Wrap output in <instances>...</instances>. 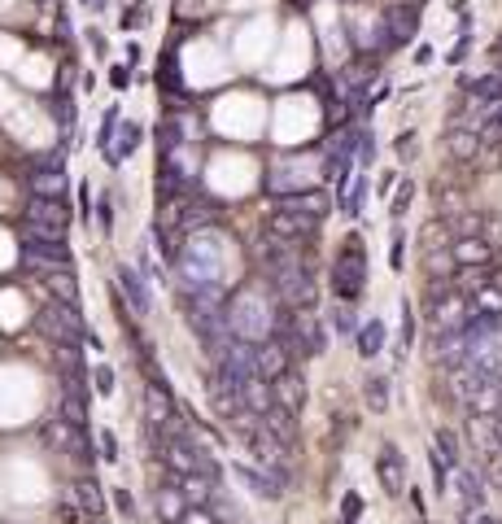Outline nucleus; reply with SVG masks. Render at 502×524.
I'll return each mask as SVG.
<instances>
[{
    "label": "nucleus",
    "instance_id": "obj_1",
    "mask_svg": "<svg viewBox=\"0 0 502 524\" xmlns=\"http://www.w3.org/2000/svg\"><path fill=\"white\" fill-rule=\"evenodd\" d=\"M227 311V332L236 337V341H267V337H275V328H280V319H284V306H280V298L271 293L267 298V289H241L236 298H232V306H223Z\"/></svg>",
    "mask_w": 502,
    "mask_h": 524
},
{
    "label": "nucleus",
    "instance_id": "obj_2",
    "mask_svg": "<svg viewBox=\"0 0 502 524\" xmlns=\"http://www.w3.org/2000/svg\"><path fill=\"white\" fill-rule=\"evenodd\" d=\"M363 284H367V250H363V236L354 232L341 241L337 262H332V293H337V302L350 306V302H358Z\"/></svg>",
    "mask_w": 502,
    "mask_h": 524
},
{
    "label": "nucleus",
    "instance_id": "obj_3",
    "mask_svg": "<svg viewBox=\"0 0 502 524\" xmlns=\"http://www.w3.org/2000/svg\"><path fill=\"white\" fill-rule=\"evenodd\" d=\"M66 223L70 210L52 197H31L27 206V241H44V245H61L66 241Z\"/></svg>",
    "mask_w": 502,
    "mask_h": 524
},
{
    "label": "nucleus",
    "instance_id": "obj_4",
    "mask_svg": "<svg viewBox=\"0 0 502 524\" xmlns=\"http://www.w3.org/2000/svg\"><path fill=\"white\" fill-rule=\"evenodd\" d=\"M40 332L52 337L57 345H79V337H84V319L79 311H70V306H61V302H52L40 311Z\"/></svg>",
    "mask_w": 502,
    "mask_h": 524
},
{
    "label": "nucleus",
    "instance_id": "obj_5",
    "mask_svg": "<svg viewBox=\"0 0 502 524\" xmlns=\"http://www.w3.org/2000/svg\"><path fill=\"white\" fill-rule=\"evenodd\" d=\"M315 218H306V214H298V210H289V206H275L267 210V236H275V241H306V236H315Z\"/></svg>",
    "mask_w": 502,
    "mask_h": 524
},
{
    "label": "nucleus",
    "instance_id": "obj_6",
    "mask_svg": "<svg viewBox=\"0 0 502 524\" xmlns=\"http://www.w3.org/2000/svg\"><path fill=\"white\" fill-rule=\"evenodd\" d=\"M253 367H258V376L271 385V380H280L284 371H293V354H289V345H284L280 337H267V341L253 345Z\"/></svg>",
    "mask_w": 502,
    "mask_h": 524
},
{
    "label": "nucleus",
    "instance_id": "obj_7",
    "mask_svg": "<svg viewBox=\"0 0 502 524\" xmlns=\"http://www.w3.org/2000/svg\"><path fill=\"white\" fill-rule=\"evenodd\" d=\"M118 293H123V302H127V311L131 314H149L153 311V293H149V280H145V271H136V266H118Z\"/></svg>",
    "mask_w": 502,
    "mask_h": 524
},
{
    "label": "nucleus",
    "instance_id": "obj_8",
    "mask_svg": "<svg viewBox=\"0 0 502 524\" xmlns=\"http://www.w3.org/2000/svg\"><path fill=\"white\" fill-rule=\"evenodd\" d=\"M140 398H145V419H149V428H166L171 419L179 416V407H175V398L166 393L162 380H149Z\"/></svg>",
    "mask_w": 502,
    "mask_h": 524
},
{
    "label": "nucleus",
    "instance_id": "obj_9",
    "mask_svg": "<svg viewBox=\"0 0 502 524\" xmlns=\"http://www.w3.org/2000/svg\"><path fill=\"white\" fill-rule=\"evenodd\" d=\"M376 476H380V489L385 494H406V459L398 455V446H380Z\"/></svg>",
    "mask_w": 502,
    "mask_h": 524
},
{
    "label": "nucleus",
    "instance_id": "obj_10",
    "mask_svg": "<svg viewBox=\"0 0 502 524\" xmlns=\"http://www.w3.org/2000/svg\"><path fill=\"white\" fill-rule=\"evenodd\" d=\"M450 258H454V271H463V266H490V262H494V250H490L481 236H458L450 245Z\"/></svg>",
    "mask_w": 502,
    "mask_h": 524
},
{
    "label": "nucleus",
    "instance_id": "obj_11",
    "mask_svg": "<svg viewBox=\"0 0 502 524\" xmlns=\"http://www.w3.org/2000/svg\"><path fill=\"white\" fill-rule=\"evenodd\" d=\"M232 472H236V480H241V485H250L258 498H280V494H284V485H280L271 472L253 468V464H245V459H236V464H232Z\"/></svg>",
    "mask_w": 502,
    "mask_h": 524
},
{
    "label": "nucleus",
    "instance_id": "obj_12",
    "mask_svg": "<svg viewBox=\"0 0 502 524\" xmlns=\"http://www.w3.org/2000/svg\"><path fill=\"white\" fill-rule=\"evenodd\" d=\"M280 206H289V210H298V214H306V218H315V223H323V214L332 210V197L323 188H301L293 197H284Z\"/></svg>",
    "mask_w": 502,
    "mask_h": 524
},
{
    "label": "nucleus",
    "instance_id": "obj_13",
    "mask_svg": "<svg viewBox=\"0 0 502 524\" xmlns=\"http://www.w3.org/2000/svg\"><path fill=\"white\" fill-rule=\"evenodd\" d=\"M262 428H267L280 446H293V441H298V411H289V407L275 402V407L262 416Z\"/></svg>",
    "mask_w": 502,
    "mask_h": 524
},
{
    "label": "nucleus",
    "instance_id": "obj_14",
    "mask_svg": "<svg viewBox=\"0 0 502 524\" xmlns=\"http://www.w3.org/2000/svg\"><path fill=\"white\" fill-rule=\"evenodd\" d=\"M166 480H175V489L184 494L188 507H205L210 494H214V476H205V472H193V476H171L166 472Z\"/></svg>",
    "mask_w": 502,
    "mask_h": 524
},
{
    "label": "nucleus",
    "instance_id": "obj_15",
    "mask_svg": "<svg viewBox=\"0 0 502 524\" xmlns=\"http://www.w3.org/2000/svg\"><path fill=\"white\" fill-rule=\"evenodd\" d=\"M481 149H485V145H481V136H476L472 127H450V131H446V154H450L454 162H476Z\"/></svg>",
    "mask_w": 502,
    "mask_h": 524
},
{
    "label": "nucleus",
    "instance_id": "obj_16",
    "mask_svg": "<svg viewBox=\"0 0 502 524\" xmlns=\"http://www.w3.org/2000/svg\"><path fill=\"white\" fill-rule=\"evenodd\" d=\"M454 489H458L467 512H485V480L472 468H454Z\"/></svg>",
    "mask_w": 502,
    "mask_h": 524
},
{
    "label": "nucleus",
    "instance_id": "obj_17",
    "mask_svg": "<svg viewBox=\"0 0 502 524\" xmlns=\"http://www.w3.org/2000/svg\"><path fill=\"white\" fill-rule=\"evenodd\" d=\"M271 393H275L280 407H289V411L301 416V407H306V380H301L298 371H284L280 380H271Z\"/></svg>",
    "mask_w": 502,
    "mask_h": 524
},
{
    "label": "nucleus",
    "instance_id": "obj_18",
    "mask_svg": "<svg viewBox=\"0 0 502 524\" xmlns=\"http://www.w3.org/2000/svg\"><path fill=\"white\" fill-rule=\"evenodd\" d=\"M271 407H275V393H271V385H267L262 376H253L250 385L241 389V411H250V416L262 419L267 411H271Z\"/></svg>",
    "mask_w": 502,
    "mask_h": 524
},
{
    "label": "nucleus",
    "instance_id": "obj_19",
    "mask_svg": "<svg viewBox=\"0 0 502 524\" xmlns=\"http://www.w3.org/2000/svg\"><path fill=\"white\" fill-rule=\"evenodd\" d=\"M44 289H49L61 306L79 311V280L70 275V266H66V271H49V275H44Z\"/></svg>",
    "mask_w": 502,
    "mask_h": 524
},
{
    "label": "nucleus",
    "instance_id": "obj_20",
    "mask_svg": "<svg viewBox=\"0 0 502 524\" xmlns=\"http://www.w3.org/2000/svg\"><path fill=\"white\" fill-rule=\"evenodd\" d=\"M184 512H188L184 494L175 489V480H166V485L157 489V520H162V524H179V520H184Z\"/></svg>",
    "mask_w": 502,
    "mask_h": 524
},
{
    "label": "nucleus",
    "instance_id": "obj_21",
    "mask_svg": "<svg viewBox=\"0 0 502 524\" xmlns=\"http://www.w3.org/2000/svg\"><path fill=\"white\" fill-rule=\"evenodd\" d=\"M75 503H79V512H84L88 520H100V516H105V494H100V485L92 476L75 485Z\"/></svg>",
    "mask_w": 502,
    "mask_h": 524
},
{
    "label": "nucleus",
    "instance_id": "obj_22",
    "mask_svg": "<svg viewBox=\"0 0 502 524\" xmlns=\"http://www.w3.org/2000/svg\"><path fill=\"white\" fill-rule=\"evenodd\" d=\"M354 345H358L363 359H376V354L385 350V323H380V319H367V323L354 332Z\"/></svg>",
    "mask_w": 502,
    "mask_h": 524
},
{
    "label": "nucleus",
    "instance_id": "obj_23",
    "mask_svg": "<svg viewBox=\"0 0 502 524\" xmlns=\"http://www.w3.org/2000/svg\"><path fill=\"white\" fill-rule=\"evenodd\" d=\"M31 193H36V197H52V202H61V193H66V175H61L57 166L36 171V175H31Z\"/></svg>",
    "mask_w": 502,
    "mask_h": 524
},
{
    "label": "nucleus",
    "instance_id": "obj_24",
    "mask_svg": "<svg viewBox=\"0 0 502 524\" xmlns=\"http://www.w3.org/2000/svg\"><path fill=\"white\" fill-rule=\"evenodd\" d=\"M75 433L79 428H70L66 419H49L44 424V441H49L52 450H75Z\"/></svg>",
    "mask_w": 502,
    "mask_h": 524
},
{
    "label": "nucleus",
    "instance_id": "obj_25",
    "mask_svg": "<svg viewBox=\"0 0 502 524\" xmlns=\"http://www.w3.org/2000/svg\"><path fill=\"white\" fill-rule=\"evenodd\" d=\"M433 450L450 464V468H463V450H458V437H454L450 428H437V437H433Z\"/></svg>",
    "mask_w": 502,
    "mask_h": 524
},
{
    "label": "nucleus",
    "instance_id": "obj_26",
    "mask_svg": "<svg viewBox=\"0 0 502 524\" xmlns=\"http://www.w3.org/2000/svg\"><path fill=\"white\" fill-rule=\"evenodd\" d=\"M363 398H367V407H371L376 416H385V411H389V380H385V376H371L367 389H363Z\"/></svg>",
    "mask_w": 502,
    "mask_h": 524
},
{
    "label": "nucleus",
    "instance_id": "obj_27",
    "mask_svg": "<svg viewBox=\"0 0 502 524\" xmlns=\"http://www.w3.org/2000/svg\"><path fill=\"white\" fill-rule=\"evenodd\" d=\"M140 140H145V131H140L136 123H127V127H123V136H118V145H114V154H109V162H123V157H131L136 149H140Z\"/></svg>",
    "mask_w": 502,
    "mask_h": 524
},
{
    "label": "nucleus",
    "instance_id": "obj_28",
    "mask_svg": "<svg viewBox=\"0 0 502 524\" xmlns=\"http://www.w3.org/2000/svg\"><path fill=\"white\" fill-rule=\"evenodd\" d=\"M410 31H415V13H406V9H389V40H394V44H406Z\"/></svg>",
    "mask_w": 502,
    "mask_h": 524
},
{
    "label": "nucleus",
    "instance_id": "obj_29",
    "mask_svg": "<svg viewBox=\"0 0 502 524\" xmlns=\"http://www.w3.org/2000/svg\"><path fill=\"white\" fill-rule=\"evenodd\" d=\"M363 202H367V175H354V184H346V214H363Z\"/></svg>",
    "mask_w": 502,
    "mask_h": 524
},
{
    "label": "nucleus",
    "instance_id": "obj_30",
    "mask_svg": "<svg viewBox=\"0 0 502 524\" xmlns=\"http://www.w3.org/2000/svg\"><path fill=\"white\" fill-rule=\"evenodd\" d=\"M481 241L498 254L502 250V214H485V223H481Z\"/></svg>",
    "mask_w": 502,
    "mask_h": 524
},
{
    "label": "nucleus",
    "instance_id": "obj_31",
    "mask_svg": "<svg viewBox=\"0 0 502 524\" xmlns=\"http://www.w3.org/2000/svg\"><path fill=\"white\" fill-rule=\"evenodd\" d=\"M97 450H100V459H105V464H118V459H123V455H118V437H114L109 428H100V433H97Z\"/></svg>",
    "mask_w": 502,
    "mask_h": 524
},
{
    "label": "nucleus",
    "instance_id": "obj_32",
    "mask_svg": "<svg viewBox=\"0 0 502 524\" xmlns=\"http://www.w3.org/2000/svg\"><path fill=\"white\" fill-rule=\"evenodd\" d=\"M92 389H97L100 398H109V393H114V367H109V363L92 367Z\"/></svg>",
    "mask_w": 502,
    "mask_h": 524
},
{
    "label": "nucleus",
    "instance_id": "obj_33",
    "mask_svg": "<svg viewBox=\"0 0 502 524\" xmlns=\"http://www.w3.org/2000/svg\"><path fill=\"white\" fill-rule=\"evenodd\" d=\"M410 197H415V184H410V179H402L398 193H394V202H389V214H394V218H402V214H406V206H410Z\"/></svg>",
    "mask_w": 502,
    "mask_h": 524
},
{
    "label": "nucleus",
    "instance_id": "obj_34",
    "mask_svg": "<svg viewBox=\"0 0 502 524\" xmlns=\"http://www.w3.org/2000/svg\"><path fill=\"white\" fill-rule=\"evenodd\" d=\"M114 127H118V109H109V114H105V123H100V154H105V157L114 154Z\"/></svg>",
    "mask_w": 502,
    "mask_h": 524
},
{
    "label": "nucleus",
    "instance_id": "obj_35",
    "mask_svg": "<svg viewBox=\"0 0 502 524\" xmlns=\"http://www.w3.org/2000/svg\"><path fill=\"white\" fill-rule=\"evenodd\" d=\"M410 341H415V314H410V306H402V341H398V354H406V350H410Z\"/></svg>",
    "mask_w": 502,
    "mask_h": 524
},
{
    "label": "nucleus",
    "instance_id": "obj_36",
    "mask_svg": "<svg viewBox=\"0 0 502 524\" xmlns=\"http://www.w3.org/2000/svg\"><path fill=\"white\" fill-rule=\"evenodd\" d=\"M341 516H346V524H358V516H363V498H358V494H346V498H341Z\"/></svg>",
    "mask_w": 502,
    "mask_h": 524
},
{
    "label": "nucleus",
    "instance_id": "obj_37",
    "mask_svg": "<svg viewBox=\"0 0 502 524\" xmlns=\"http://www.w3.org/2000/svg\"><path fill=\"white\" fill-rule=\"evenodd\" d=\"M157 136H162V149H166V154H171V149H175V136H179V140H184V131H179V127H175V123H162V127H157Z\"/></svg>",
    "mask_w": 502,
    "mask_h": 524
},
{
    "label": "nucleus",
    "instance_id": "obj_38",
    "mask_svg": "<svg viewBox=\"0 0 502 524\" xmlns=\"http://www.w3.org/2000/svg\"><path fill=\"white\" fill-rule=\"evenodd\" d=\"M332 323H337V332H354V314H350V306H346V302L332 311Z\"/></svg>",
    "mask_w": 502,
    "mask_h": 524
},
{
    "label": "nucleus",
    "instance_id": "obj_39",
    "mask_svg": "<svg viewBox=\"0 0 502 524\" xmlns=\"http://www.w3.org/2000/svg\"><path fill=\"white\" fill-rule=\"evenodd\" d=\"M179 524H219V520H210V512H205V507H188Z\"/></svg>",
    "mask_w": 502,
    "mask_h": 524
},
{
    "label": "nucleus",
    "instance_id": "obj_40",
    "mask_svg": "<svg viewBox=\"0 0 502 524\" xmlns=\"http://www.w3.org/2000/svg\"><path fill=\"white\" fill-rule=\"evenodd\" d=\"M114 503H118V512H123V516H136V503H131V494H127V489H114Z\"/></svg>",
    "mask_w": 502,
    "mask_h": 524
},
{
    "label": "nucleus",
    "instance_id": "obj_41",
    "mask_svg": "<svg viewBox=\"0 0 502 524\" xmlns=\"http://www.w3.org/2000/svg\"><path fill=\"white\" fill-rule=\"evenodd\" d=\"M97 214H100V227H105V232H109V227H114V202H109V197H100Z\"/></svg>",
    "mask_w": 502,
    "mask_h": 524
},
{
    "label": "nucleus",
    "instance_id": "obj_42",
    "mask_svg": "<svg viewBox=\"0 0 502 524\" xmlns=\"http://www.w3.org/2000/svg\"><path fill=\"white\" fill-rule=\"evenodd\" d=\"M398 154H402V157H410V154H415V136H410V131H406V136L398 140Z\"/></svg>",
    "mask_w": 502,
    "mask_h": 524
},
{
    "label": "nucleus",
    "instance_id": "obj_43",
    "mask_svg": "<svg viewBox=\"0 0 502 524\" xmlns=\"http://www.w3.org/2000/svg\"><path fill=\"white\" fill-rule=\"evenodd\" d=\"M467 524H502L498 516H490V512H472V520Z\"/></svg>",
    "mask_w": 502,
    "mask_h": 524
},
{
    "label": "nucleus",
    "instance_id": "obj_44",
    "mask_svg": "<svg viewBox=\"0 0 502 524\" xmlns=\"http://www.w3.org/2000/svg\"><path fill=\"white\" fill-rule=\"evenodd\" d=\"M389 262H394V266H402V232L394 236V254H389Z\"/></svg>",
    "mask_w": 502,
    "mask_h": 524
},
{
    "label": "nucleus",
    "instance_id": "obj_45",
    "mask_svg": "<svg viewBox=\"0 0 502 524\" xmlns=\"http://www.w3.org/2000/svg\"><path fill=\"white\" fill-rule=\"evenodd\" d=\"M494 441H498V450H502V411L494 416Z\"/></svg>",
    "mask_w": 502,
    "mask_h": 524
},
{
    "label": "nucleus",
    "instance_id": "obj_46",
    "mask_svg": "<svg viewBox=\"0 0 502 524\" xmlns=\"http://www.w3.org/2000/svg\"><path fill=\"white\" fill-rule=\"evenodd\" d=\"M490 284H494V289L502 293V266H494V271H490Z\"/></svg>",
    "mask_w": 502,
    "mask_h": 524
}]
</instances>
